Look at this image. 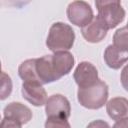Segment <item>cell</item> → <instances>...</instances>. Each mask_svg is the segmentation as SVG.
<instances>
[{"mask_svg": "<svg viewBox=\"0 0 128 128\" xmlns=\"http://www.w3.org/2000/svg\"><path fill=\"white\" fill-rule=\"evenodd\" d=\"M51 67L56 78L59 80L65 75H68L75 64L74 56L68 51H57L50 55Z\"/></svg>", "mask_w": 128, "mask_h": 128, "instance_id": "52a82bcc", "label": "cell"}, {"mask_svg": "<svg viewBox=\"0 0 128 128\" xmlns=\"http://www.w3.org/2000/svg\"><path fill=\"white\" fill-rule=\"evenodd\" d=\"M104 61L111 69H119L128 60V51L121 50L114 45H109L104 51Z\"/></svg>", "mask_w": 128, "mask_h": 128, "instance_id": "4fadbf2b", "label": "cell"}, {"mask_svg": "<svg viewBox=\"0 0 128 128\" xmlns=\"http://www.w3.org/2000/svg\"><path fill=\"white\" fill-rule=\"evenodd\" d=\"M113 45L121 50L128 51V40H127V27L124 26L118 29L113 35Z\"/></svg>", "mask_w": 128, "mask_h": 128, "instance_id": "2e32d148", "label": "cell"}, {"mask_svg": "<svg viewBox=\"0 0 128 128\" xmlns=\"http://www.w3.org/2000/svg\"><path fill=\"white\" fill-rule=\"evenodd\" d=\"M0 120H1V116H0Z\"/></svg>", "mask_w": 128, "mask_h": 128, "instance_id": "d6986e66", "label": "cell"}, {"mask_svg": "<svg viewBox=\"0 0 128 128\" xmlns=\"http://www.w3.org/2000/svg\"><path fill=\"white\" fill-rule=\"evenodd\" d=\"M45 112L48 120H67L71 114V105L65 96L53 94L45 102Z\"/></svg>", "mask_w": 128, "mask_h": 128, "instance_id": "5b68a950", "label": "cell"}, {"mask_svg": "<svg viewBox=\"0 0 128 128\" xmlns=\"http://www.w3.org/2000/svg\"><path fill=\"white\" fill-rule=\"evenodd\" d=\"M68 20L75 26L83 27L93 18V10L91 6L83 0H75L71 2L66 10Z\"/></svg>", "mask_w": 128, "mask_h": 128, "instance_id": "8992f818", "label": "cell"}, {"mask_svg": "<svg viewBox=\"0 0 128 128\" xmlns=\"http://www.w3.org/2000/svg\"><path fill=\"white\" fill-rule=\"evenodd\" d=\"M18 74L23 82L41 83L35 71V59H27L23 61L18 68Z\"/></svg>", "mask_w": 128, "mask_h": 128, "instance_id": "5bb4252c", "label": "cell"}, {"mask_svg": "<svg viewBox=\"0 0 128 128\" xmlns=\"http://www.w3.org/2000/svg\"><path fill=\"white\" fill-rule=\"evenodd\" d=\"M75 41V32L72 27L63 22H55L51 25L46 40V46L52 52L68 51Z\"/></svg>", "mask_w": 128, "mask_h": 128, "instance_id": "7a4b0ae2", "label": "cell"}, {"mask_svg": "<svg viewBox=\"0 0 128 128\" xmlns=\"http://www.w3.org/2000/svg\"><path fill=\"white\" fill-rule=\"evenodd\" d=\"M98 17L108 29H113L123 22L126 12L121 5V0H95Z\"/></svg>", "mask_w": 128, "mask_h": 128, "instance_id": "3957f363", "label": "cell"}, {"mask_svg": "<svg viewBox=\"0 0 128 128\" xmlns=\"http://www.w3.org/2000/svg\"><path fill=\"white\" fill-rule=\"evenodd\" d=\"M45 127H52V128H54V127H60V128H62V127H70V124L68 123V121L67 120H48L47 119V121H46V123H45Z\"/></svg>", "mask_w": 128, "mask_h": 128, "instance_id": "e0dca14e", "label": "cell"}, {"mask_svg": "<svg viewBox=\"0 0 128 128\" xmlns=\"http://www.w3.org/2000/svg\"><path fill=\"white\" fill-rule=\"evenodd\" d=\"M106 111L112 120L119 121L127 119L128 101L124 97H115L110 99L106 104Z\"/></svg>", "mask_w": 128, "mask_h": 128, "instance_id": "7c38bea8", "label": "cell"}, {"mask_svg": "<svg viewBox=\"0 0 128 128\" xmlns=\"http://www.w3.org/2000/svg\"><path fill=\"white\" fill-rule=\"evenodd\" d=\"M73 78L79 88L88 87L99 80L97 68L88 61H83L76 67Z\"/></svg>", "mask_w": 128, "mask_h": 128, "instance_id": "ba28073f", "label": "cell"}, {"mask_svg": "<svg viewBox=\"0 0 128 128\" xmlns=\"http://www.w3.org/2000/svg\"><path fill=\"white\" fill-rule=\"evenodd\" d=\"M21 93L26 101L36 107L45 105L48 98L46 90L42 84L38 82H23Z\"/></svg>", "mask_w": 128, "mask_h": 128, "instance_id": "30bf717a", "label": "cell"}, {"mask_svg": "<svg viewBox=\"0 0 128 128\" xmlns=\"http://www.w3.org/2000/svg\"><path fill=\"white\" fill-rule=\"evenodd\" d=\"M4 119L0 127L20 128L32 119V111L26 105L20 102H11L3 110Z\"/></svg>", "mask_w": 128, "mask_h": 128, "instance_id": "277c9868", "label": "cell"}, {"mask_svg": "<svg viewBox=\"0 0 128 128\" xmlns=\"http://www.w3.org/2000/svg\"><path fill=\"white\" fill-rule=\"evenodd\" d=\"M35 71L41 84H48L57 81L55 74L53 73L50 61V55H45L35 59Z\"/></svg>", "mask_w": 128, "mask_h": 128, "instance_id": "8fae6325", "label": "cell"}, {"mask_svg": "<svg viewBox=\"0 0 128 128\" xmlns=\"http://www.w3.org/2000/svg\"><path fill=\"white\" fill-rule=\"evenodd\" d=\"M0 73H1V61H0Z\"/></svg>", "mask_w": 128, "mask_h": 128, "instance_id": "ac0fdd59", "label": "cell"}, {"mask_svg": "<svg viewBox=\"0 0 128 128\" xmlns=\"http://www.w3.org/2000/svg\"><path fill=\"white\" fill-rule=\"evenodd\" d=\"M107 31V26L98 16H93L92 20L88 24L81 27L82 36L87 42L90 43L101 42L106 37Z\"/></svg>", "mask_w": 128, "mask_h": 128, "instance_id": "9c48e42d", "label": "cell"}, {"mask_svg": "<svg viewBox=\"0 0 128 128\" xmlns=\"http://www.w3.org/2000/svg\"><path fill=\"white\" fill-rule=\"evenodd\" d=\"M12 89H13V84H12L11 77L5 72H1L0 73V101L7 99L12 93Z\"/></svg>", "mask_w": 128, "mask_h": 128, "instance_id": "9a60e30c", "label": "cell"}, {"mask_svg": "<svg viewBox=\"0 0 128 128\" xmlns=\"http://www.w3.org/2000/svg\"><path fill=\"white\" fill-rule=\"evenodd\" d=\"M77 99L81 106L90 110H97L102 108L108 99V85L98 80L94 84L79 88L77 91Z\"/></svg>", "mask_w": 128, "mask_h": 128, "instance_id": "6da1fadb", "label": "cell"}]
</instances>
